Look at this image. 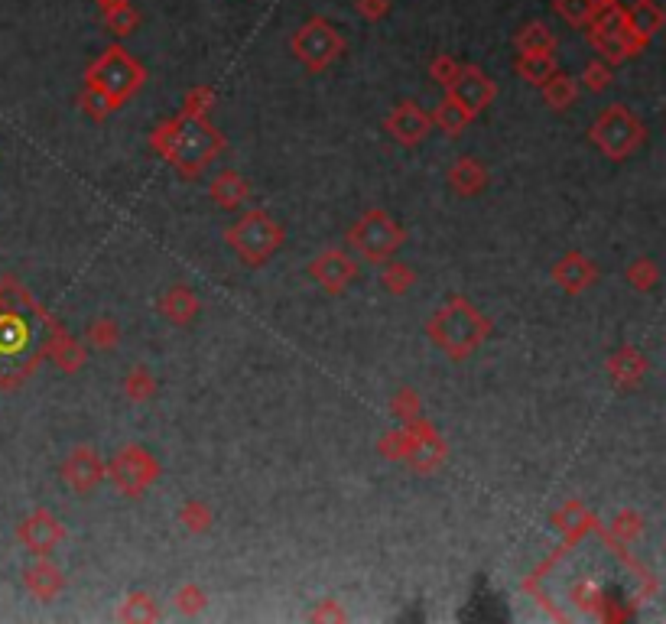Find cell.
Listing matches in <instances>:
<instances>
[{"instance_id": "8", "label": "cell", "mask_w": 666, "mask_h": 624, "mask_svg": "<svg viewBox=\"0 0 666 624\" xmlns=\"http://www.w3.org/2000/svg\"><path fill=\"white\" fill-rule=\"evenodd\" d=\"M316 273H319V280L325 286H342L351 277V273H355V267H351L342 254H329V257L316 260Z\"/></svg>"}, {"instance_id": "13", "label": "cell", "mask_w": 666, "mask_h": 624, "mask_svg": "<svg viewBox=\"0 0 666 624\" xmlns=\"http://www.w3.org/2000/svg\"><path fill=\"white\" fill-rule=\"evenodd\" d=\"M101 4H104V10H114V7H121L124 0H101Z\"/></svg>"}, {"instance_id": "11", "label": "cell", "mask_w": 666, "mask_h": 624, "mask_svg": "<svg viewBox=\"0 0 666 624\" xmlns=\"http://www.w3.org/2000/svg\"><path fill=\"white\" fill-rule=\"evenodd\" d=\"M553 46V36L546 33V26H527L524 30V36H520V49L524 52H546Z\"/></svg>"}, {"instance_id": "9", "label": "cell", "mask_w": 666, "mask_h": 624, "mask_svg": "<svg viewBox=\"0 0 666 624\" xmlns=\"http://www.w3.org/2000/svg\"><path fill=\"white\" fill-rule=\"evenodd\" d=\"M595 7H598V0H559L556 4V10L563 13L569 23H589Z\"/></svg>"}, {"instance_id": "2", "label": "cell", "mask_w": 666, "mask_h": 624, "mask_svg": "<svg viewBox=\"0 0 666 624\" xmlns=\"http://www.w3.org/2000/svg\"><path fill=\"white\" fill-rule=\"evenodd\" d=\"M137 78H140V69L127 59V52H121V49H111L108 56L91 69V85L108 91L111 98L127 95V91L137 85Z\"/></svg>"}, {"instance_id": "1", "label": "cell", "mask_w": 666, "mask_h": 624, "mask_svg": "<svg viewBox=\"0 0 666 624\" xmlns=\"http://www.w3.org/2000/svg\"><path fill=\"white\" fill-rule=\"evenodd\" d=\"M293 49L309 69H322V65H329L338 52H342V36L325 20H309L303 30L293 36Z\"/></svg>"}, {"instance_id": "10", "label": "cell", "mask_w": 666, "mask_h": 624, "mask_svg": "<svg viewBox=\"0 0 666 624\" xmlns=\"http://www.w3.org/2000/svg\"><path fill=\"white\" fill-rule=\"evenodd\" d=\"M520 72L530 75V78H537V82H543V78L553 72V59L546 56V52H527L524 62H520Z\"/></svg>"}, {"instance_id": "12", "label": "cell", "mask_w": 666, "mask_h": 624, "mask_svg": "<svg viewBox=\"0 0 666 624\" xmlns=\"http://www.w3.org/2000/svg\"><path fill=\"white\" fill-rule=\"evenodd\" d=\"M361 10L368 13V17H381L387 10V0H361Z\"/></svg>"}, {"instance_id": "14", "label": "cell", "mask_w": 666, "mask_h": 624, "mask_svg": "<svg viewBox=\"0 0 666 624\" xmlns=\"http://www.w3.org/2000/svg\"><path fill=\"white\" fill-rule=\"evenodd\" d=\"M598 4H605V0H598Z\"/></svg>"}, {"instance_id": "6", "label": "cell", "mask_w": 666, "mask_h": 624, "mask_svg": "<svg viewBox=\"0 0 666 624\" xmlns=\"http://www.w3.org/2000/svg\"><path fill=\"white\" fill-rule=\"evenodd\" d=\"M212 147H215L212 130L202 127L199 121L186 124V127H182V134L176 137V160L179 163H202Z\"/></svg>"}, {"instance_id": "3", "label": "cell", "mask_w": 666, "mask_h": 624, "mask_svg": "<svg viewBox=\"0 0 666 624\" xmlns=\"http://www.w3.org/2000/svg\"><path fill=\"white\" fill-rule=\"evenodd\" d=\"M231 241L241 247V254L247 260H260L280 244V228H273L264 215H254V218H247L244 225H238L231 231Z\"/></svg>"}, {"instance_id": "7", "label": "cell", "mask_w": 666, "mask_h": 624, "mask_svg": "<svg viewBox=\"0 0 666 624\" xmlns=\"http://www.w3.org/2000/svg\"><path fill=\"white\" fill-rule=\"evenodd\" d=\"M624 23H628V30L631 33H637L641 39H647V36H654L657 30H660V23H663V10L654 4V0H637V4L624 13Z\"/></svg>"}, {"instance_id": "4", "label": "cell", "mask_w": 666, "mask_h": 624, "mask_svg": "<svg viewBox=\"0 0 666 624\" xmlns=\"http://www.w3.org/2000/svg\"><path fill=\"white\" fill-rule=\"evenodd\" d=\"M449 85H452L455 104H459L465 114H475L478 108H485V104L491 101V95H494V85L488 82V75L478 72V69L455 72V78Z\"/></svg>"}, {"instance_id": "5", "label": "cell", "mask_w": 666, "mask_h": 624, "mask_svg": "<svg viewBox=\"0 0 666 624\" xmlns=\"http://www.w3.org/2000/svg\"><path fill=\"white\" fill-rule=\"evenodd\" d=\"M439 322H446V325H439L436 332H439V338H442V345L452 348V351L472 348L475 338L481 335V322L472 316V312H465V309H459V322H455L452 312H442Z\"/></svg>"}]
</instances>
